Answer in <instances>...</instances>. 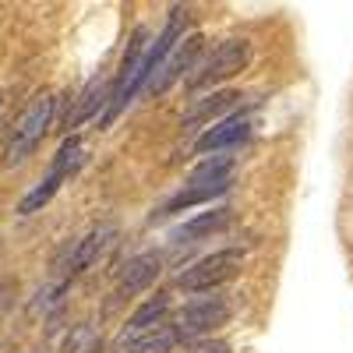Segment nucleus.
<instances>
[{
	"label": "nucleus",
	"instance_id": "obj_5",
	"mask_svg": "<svg viewBox=\"0 0 353 353\" xmlns=\"http://www.w3.org/2000/svg\"><path fill=\"white\" fill-rule=\"evenodd\" d=\"M113 237H117V226H113V223H103V226H96V230H88L85 237L71 248L68 261L61 265V272H64V276H78V272H85L88 265H92V261L110 248Z\"/></svg>",
	"mask_w": 353,
	"mask_h": 353
},
{
	"label": "nucleus",
	"instance_id": "obj_19",
	"mask_svg": "<svg viewBox=\"0 0 353 353\" xmlns=\"http://www.w3.org/2000/svg\"><path fill=\"white\" fill-rule=\"evenodd\" d=\"M0 106H4V92H0Z\"/></svg>",
	"mask_w": 353,
	"mask_h": 353
},
{
	"label": "nucleus",
	"instance_id": "obj_17",
	"mask_svg": "<svg viewBox=\"0 0 353 353\" xmlns=\"http://www.w3.org/2000/svg\"><path fill=\"white\" fill-rule=\"evenodd\" d=\"M191 353H230V343H223V339H198V343H191Z\"/></svg>",
	"mask_w": 353,
	"mask_h": 353
},
{
	"label": "nucleus",
	"instance_id": "obj_10",
	"mask_svg": "<svg viewBox=\"0 0 353 353\" xmlns=\"http://www.w3.org/2000/svg\"><path fill=\"white\" fill-rule=\"evenodd\" d=\"M103 99H106V81H103V78H92V81L81 88V96H78L74 110L64 117V128H68V131H71V128H81L88 117H92V113L103 106Z\"/></svg>",
	"mask_w": 353,
	"mask_h": 353
},
{
	"label": "nucleus",
	"instance_id": "obj_9",
	"mask_svg": "<svg viewBox=\"0 0 353 353\" xmlns=\"http://www.w3.org/2000/svg\"><path fill=\"white\" fill-rule=\"evenodd\" d=\"M230 219H233V212H230V209L201 212V216L188 219L181 230H176V233H173V241H176V244H194V241H201V237H212V233L226 230V226H230Z\"/></svg>",
	"mask_w": 353,
	"mask_h": 353
},
{
	"label": "nucleus",
	"instance_id": "obj_1",
	"mask_svg": "<svg viewBox=\"0 0 353 353\" xmlns=\"http://www.w3.org/2000/svg\"><path fill=\"white\" fill-rule=\"evenodd\" d=\"M53 110H57V99L53 92H39L32 96V103H28L18 117V124H14V138H11V149H8V163H21L25 156H32L46 131H50V121H53Z\"/></svg>",
	"mask_w": 353,
	"mask_h": 353
},
{
	"label": "nucleus",
	"instance_id": "obj_2",
	"mask_svg": "<svg viewBox=\"0 0 353 353\" xmlns=\"http://www.w3.org/2000/svg\"><path fill=\"white\" fill-rule=\"evenodd\" d=\"M241 265H244V251H237V248L212 251L209 258L194 261L191 269H184L181 276H176V286L188 290V293H205V290H212V286L230 283L233 276L241 272Z\"/></svg>",
	"mask_w": 353,
	"mask_h": 353
},
{
	"label": "nucleus",
	"instance_id": "obj_6",
	"mask_svg": "<svg viewBox=\"0 0 353 353\" xmlns=\"http://www.w3.org/2000/svg\"><path fill=\"white\" fill-rule=\"evenodd\" d=\"M201 36H188V39H181V43H176L170 53V61H163V68H159V74L149 81V88H152V92H166V88L176 81V78H181L184 71H191L194 68V61H198V53H201Z\"/></svg>",
	"mask_w": 353,
	"mask_h": 353
},
{
	"label": "nucleus",
	"instance_id": "obj_8",
	"mask_svg": "<svg viewBox=\"0 0 353 353\" xmlns=\"http://www.w3.org/2000/svg\"><path fill=\"white\" fill-rule=\"evenodd\" d=\"M159 272H163V258H159V254L149 251V254L131 258V261L124 265L121 279H117V297H134V293L149 290V286L159 279Z\"/></svg>",
	"mask_w": 353,
	"mask_h": 353
},
{
	"label": "nucleus",
	"instance_id": "obj_11",
	"mask_svg": "<svg viewBox=\"0 0 353 353\" xmlns=\"http://www.w3.org/2000/svg\"><path fill=\"white\" fill-rule=\"evenodd\" d=\"M166 311H170V293H156V297H149V301H145V304L128 318V329H131V332H149V329L163 325Z\"/></svg>",
	"mask_w": 353,
	"mask_h": 353
},
{
	"label": "nucleus",
	"instance_id": "obj_7",
	"mask_svg": "<svg viewBox=\"0 0 353 353\" xmlns=\"http://www.w3.org/2000/svg\"><path fill=\"white\" fill-rule=\"evenodd\" d=\"M248 134H251V117L248 113L226 117V121H219L216 128H209L194 141V152H223V149H233V145H241Z\"/></svg>",
	"mask_w": 353,
	"mask_h": 353
},
{
	"label": "nucleus",
	"instance_id": "obj_12",
	"mask_svg": "<svg viewBox=\"0 0 353 353\" xmlns=\"http://www.w3.org/2000/svg\"><path fill=\"white\" fill-rule=\"evenodd\" d=\"M176 343V332L173 325H156L149 332H138L134 339H128V353H170Z\"/></svg>",
	"mask_w": 353,
	"mask_h": 353
},
{
	"label": "nucleus",
	"instance_id": "obj_4",
	"mask_svg": "<svg viewBox=\"0 0 353 353\" xmlns=\"http://www.w3.org/2000/svg\"><path fill=\"white\" fill-rule=\"evenodd\" d=\"M248 57H251V43L248 39H226V43H219L209 53V61L198 68V74L191 78V88L198 92V88H212V85L233 78L237 71H244Z\"/></svg>",
	"mask_w": 353,
	"mask_h": 353
},
{
	"label": "nucleus",
	"instance_id": "obj_18",
	"mask_svg": "<svg viewBox=\"0 0 353 353\" xmlns=\"http://www.w3.org/2000/svg\"><path fill=\"white\" fill-rule=\"evenodd\" d=\"M88 339H92V332H88V325H81V329L74 332V339H68V346H64V350H68V353H78Z\"/></svg>",
	"mask_w": 353,
	"mask_h": 353
},
{
	"label": "nucleus",
	"instance_id": "obj_15",
	"mask_svg": "<svg viewBox=\"0 0 353 353\" xmlns=\"http://www.w3.org/2000/svg\"><path fill=\"white\" fill-rule=\"evenodd\" d=\"M233 103H241L237 92H216V96H209V99H201V103L184 117V124H205V121H212V117H219L223 110H230Z\"/></svg>",
	"mask_w": 353,
	"mask_h": 353
},
{
	"label": "nucleus",
	"instance_id": "obj_3",
	"mask_svg": "<svg viewBox=\"0 0 353 353\" xmlns=\"http://www.w3.org/2000/svg\"><path fill=\"white\" fill-rule=\"evenodd\" d=\"M226 321H230V304L223 297H198V301L184 304L173 332L184 343H198V336H209L212 329L226 325Z\"/></svg>",
	"mask_w": 353,
	"mask_h": 353
},
{
	"label": "nucleus",
	"instance_id": "obj_13",
	"mask_svg": "<svg viewBox=\"0 0 353 353\" xmlns=\"http://www.w3.org/2000/svg\"><path fill=\"white\" fill-rule=\"evenodd\" d=\"M61 184H64V176L50 170V173L43 176V181H39L32 191H28V194L18 201V212H21V216H32V212H39L43 205H50V198H53L57 191H61Z\"/></svg>",
	"mask_w": 353,
	"mask_h": 353
},
{
	"label": "nucleus",
	"instance_id": "obj_14",
	"mask_svg": "<svg viewBox=\"0 0 353 353\" xmlns=\"http://www.w3.org/2000/svg\"><path fill=\"white\" fill-rule=\"evenodd\" d=\"M81 163H85V141L78 138V134H71V138H64V145L57 149V156H53V173H61L64 181L71 173H78L81 170Z\"/></svg>",
	"mask_w": 353,
	"mask_h": 353
},
{
	"label": "nucleus",
	"instance_id": "obj_16",
	"mask_svg": "<svg viewBox=\"0 0 353 353\" xmlns=\"http://www.w3.org/2000/svg\"><path fill=\"white\" fill-rule=\"evenodd\" d=\"M68 290V283H53V286H46V290H39L36 297L39 301H32V311H46V307H53L57 301H61V293Z\"/></svg>",
	"mask_w": 353,
	"mask_h": 353
}]
</instances>
